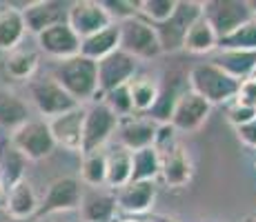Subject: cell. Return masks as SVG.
<instances>
[{"mask_svg": "<svg viewBox=\"0 0 256 222\" xmlns=\"http://www.w3.org/2000/svg\"><path fill=\"white\" fill-rule=\"evenodd\" d=\"M52 76L56 78L58 85L65 89L78 105H82L85 100H92V102L102 100V93L98 91L96 62L80 56V53L74 58H67V60H58L56 71Z\"/></svg>", "mask_w": 256, "mask_h": 222, "instance_id": "cell-1", "label": "cell"}, {"mask_svg": "<svg viewBox=\"0 0 256 222\" xmlns=\"http://www.w3.org/2000/svg\"><path fill=\"white\" fill-rule=\"evenodd\" d=\"M187 89L198 93L205 102L214 107L234 100L236 91H238V80L230 78L214 62H198L187 73Z\"/></svg>", "mask_w": 256, "mask_h": 222, "instance_id": "cell-2", "label": "cell"}, {"mask_svg": "<svg viewBox=\"0 0 256 222\" xmlns=\"http://www.w3.org/2000/svg\"><path fill=\"white\" fill-rule=\"evenodd\" d=\"M203 16V2L198 0H178L176 2L174 13L170 16V20L163 24H156V38H158L160 51L163 53H174L178 49H183V40L190 31V27L198 18Z\"/></svg>", "mask_w": 256, "mask_h": 222, "instance_id": "cell-3", "label": "cell"}, {"mask_svg": "<svg viewBox=\"0 0 256 222\" xmlns=\"http://www.w3.org/2000/svg\"><path fill=\"white\" fill-rule=\"evenodd\" d=\"M9 147H14L27 162H38L54 154L56 142H54L52 133H49L47 120L29 118L18 129L9 133Z\"/></svg>", "mask_w": 256, "mask_h": 222, "instance_id": "cell-4", "label": "cell"}, {"mask_svg": "<svg viewBox=\"0 0 256 222\" xmlns=\"http://www.w3.org/2000/svg\"><path fill=\"white\" fill-rule=\"evenodd\" d=\"M118 36H120V51H125L134 60H152L163 53L154 24L142 20L140 16L118 22Z\"/></svg>", "mask_w": 256, "mask_h": 222, "instance_id": "cell-5", "label": "cell"}, {"mask_svg": "<svg viewBox=\"0 0 256 222\" xmlns=\"http://www.w3.org/2000/svg\"><path fill=\"white\" fill-rule=\"evenodd\" d=\"M29 98H32V105L36 107V111L42 116V120L56 118L60 113L74 109V107H78V102L58 85V80L52 73L36 76L29 80Z\"/></svg>", "mask_w": 256, "mask_h": 222, "instance_id": "cell-6", "label": "cell"}, {"mask_svg": "<svg viewBox=\"0 0 256 222\" xmlns=\"http://www.w3.org/2000/svg\"><path fill=\"white\" fill-rule=\"evenodd\" d=\"M203 18L220 40L243 22L252 20V9L248 0H208L203 2Z\"/></svg>", "mask_w": 256, "mask_h": 222, "instance_id": "cell-7", "label": "cell"}, {"mask_svg": "<svg viewBox=\"0 0 256 222\" xmlns=\"http://www.w3.org/2000/svg\"><path fill=\"white\" fill-rule=\"evenodd\" d=\"M118 118L102 102L85 107V125H82V154L105 149V145L116 136Z\"/></svg>", "mask_w": 256, "mask_h": 222, "instance_id": "cell-8", "label": "cell"}, {"mask_svg": "<svg viewBox=\"0 0 256 222\" xmlns=\"http://www.w3.org/2000/svg\"><path fill=\"white\" fill-rule=\"evenodd\" d=\"M82 194L85 191H82V185L78 178H72V176L56 178L54 182H49L45 198L40 200V207H38V216L45 218V216H52V214L76 211L80 207Z\"/></svg>", "mask_w": 256, "mask_h": 222, "instance_id": "cell-9", "label": "cell"}, {"mask_svg": "<svg viewBox=\"0 0 256 222\" xmlns=\"http://www.w3.org/2000/svg\"><path fill=\"white\" fill-rule=\"evenodd\" d=\"M65 22L70 24L72 31L76 33L80 40L102 31V29L110 27V24H114L112 18L107 16V11L102 9L100 0H78V2H72L70 9H67Z\"/></svg>", "mask_w": 256, "mask_h": 222, "instance_id": "cell-10", "label": "cell"}, {"mask_svg": "<svg viewBox=\"0 0 256 222\" xmlns=\"http://www.w3.org/2000/svg\"><path fill=\"white\" fill-rule=\"evenodd\" d=\"M82 125H85V107L82 105L47 120L49 133H52L56 147H62L72 154H82Z\"/></svg>", "mask_w": 256, "mask_h": 222, "instance_id": "cell-11", "label": "cell"}, {"mask_svg": "<svg viewBox=\"0 0 256 222\" xmlns=\"http://www.w3.org/2000/svg\"><path fill=\"white\" fill-rule=\"evenodd\" d=\"M210 113H212L210 102H205L198 93L185 89V91L180 93L178 102H176L174 111H172L170 125L174 127V131L194 133V131H198L205 122H208Z\"/></svg>", "mask_w": 256, "mask_h": 222, "instance_id": "cell-12", "label": "cell"}, {"mask_svg": "<svg viewBox=\"0 0 256 222\" xmlns=\"http://www.w3.org/2000/svg\"><path fill=\"white\" fill-rule=\"evenodd\" d=\"M96 67H98V91L100 93H107L122 85H130L134 80V76L138 73V60H134L120 49L114 51L112 56L98 60Z\"/></svg>", "mask_w": 256, "mask_h": 222, "instance_id": "cell-13", "label": "cell"}, {"mask_svg": "<svg viewBox=\"0 0 256 222\" xmlns=\"http://www.w3.org/2000/svg\"><path fill=\"white\" fill-rule=\"evenodd\" d=\"M160 154V178L167 187L183 189L194 178V162H192L190 151L180 142H174Z\"/></svg>", "mask_w": 256, "mask_h": 222, "instance_id": "cell-14", "label": "cell"}, {"mask_svg": "<svg viewBox=\"0 0 256 222\" xmlns=\"http://www.w3.org/2000/svg\"><path fill=\"white\" fill-rule=\"evenodd\" d=\"M36 44L45 56L54 60H67L80 53V38L72 31L67 22H58L36 36Z\"/></svg>", "mask_w": 256, "mask_h": 222, "instance_id": "cell-15", "label": "cell"}, {"mask_svg": "<svg viewBox=\"0 0 256 222\" xmlns=\"http://www.w3.org/2000/svg\"><path fill=\"white\" fill-rule=\"evenodd\" d=\"M156 122L150 120V118H125V120L118 122V129H116V136H118V142L122 149H127L130 154L134 151H140V149H147V147H154V140H156Z\"/></svg>", "mask_w": 256, "mask_h": 222, "instance_id": "cell-16", "label": "cell"}, {"mask_svg": "<svg viewBox=\"0 0 256 222\" xmlns=\"http://www.w3.org/2000/svg\"><path fill=\"white\" fill-rule=\"evenodd\" d=\"M67 9L70 4L54 2V0H38V2H27L22 9V20L27 31H32L34 36L42 33L45 29L54 27L58 22L67 20Z\"/></svg>", "mask_w": 256, "mask_h": 222, "instance_id": "cell-17", "label": "cell"}, {"mask_svg": "<svg viewBox=\"0 0 256 222\" xmlns=\"http://www.w3.org/2000/svg\"><path fill=\"white\" fill-rule=\"evenodd\" d=\"M156 182H130L122 189L114 191L118 211H125L132 216H140L154 207L156 202Z\"/></svg>", "mask_w": 256, "mask_h": 222, "instance_id": "cell-18", "label": "cell"}, {"mask_svg": "<svg viewBox=\"0 0 256 222\" xmlns=\"http://www.w3.org/2000/svg\"><path fill=\"white\" fill-rule=\"evenodd\" d=\"M80 218L82 222H116L118 205L116 196L110 189H92L82 194L80 200Z\"/></svg>", "mask_w": 256, "mask_h": 222, "instance_id": "cell-19", "label": "cell"}, {"mask_svg": "<svg viewBox=\"0 0 256 222\" xmlns=\"http://www.w3.org/2000/svg\"><path fill=\"white\" fill-rule=\"evenodd\" d=\"M40 200L36 196V189L29 180H20L18 185H14L4 200V211L14 222H24L38 214Z\"/></svg>", "mask_w": 256, "mask_h": 222, "instance_id": "cell-20", "label": "cell"}, {"mask_svg": "<svg viewBox=\"0 0 256 222\" xmlns=\"http://www.w3.org/2000/svg\"><path fill=\"white\" fill-rule=\"evenodd\" d=\"M120 49V36H118V24H110L102 31L94 33L90 38L80 40V56L90 58V60L98 62L102 58L112 56L114 51Z\"/></svg>", "mask_w": 256, "mask_h": 222, "instance_id": "cell-21", "label": "cell"}, {"mask_svg": "<svg viewBox=\"0 0 256 222\" xmlns=\"http://www.w3.org/2000/svg\"><path fill=\"white\" fill-rule=\"evenodd\" d=\"M27 27L22 20V11L14 4H7L0 9V51H14L22 42Z\"/></svg>", "mask_w": 256, "mask_h": 222, "instance_id": "cell-22", "label": "cell"}, {"mask_svg": "<svg viewBox=\"0 0 256 222\" xmlns=\"http://www.w3.org/2000/svg\"><path fill=\"white\" fill-rule=\"evenodd\" d=\"M132 182V154L122 149L120 145H114L107 151V180L105 189L118 191Z\"/></svg>", "mask_w": 256, "mask_h": 222, "instance_id": "cell-23", "label": "cell"}, {"mask_svg": "<svg viewBox=\"0 0 256 222\" xmlns=\"http://www.w3.org/2000/svg\"><path fill=\"white\" fill-rule=\"evenodd\" d=\"M27 120H29L27 102L16 91H12L7 87H0V129L14 131Z\"/></svg>", "mask_w": 256, "mask_h": 222, "instance_id": "cell-24", "label": "cell"}, {"mask_svg": "<svg viewBox=\"0 0 256 222\" xmlns=\"http://www.w3.org/2000/svg\"><path fill=\"white\" fill-rule=\"evenodd\" d=\"M187 89V78L185 80H172V82H160V91L156 98L154 107L150 111V120H154L156 125H170L172 111H174L176 102H178L180 93Z\"/></svg>", "mask_w": 256, "mask_h": 222, "instance_id": "cell-25", "label": "cell"}, {"mask_svg": "<svg viewBox=\"0 0 256 222\" xmlns=\"http://www.w3.org/2000/svg\"><path fill=\"white\" fill-rule=\"evenodd\" d=\"M216 67L223 69L234 80H245L256 69V51H218L214 60Z\"/></svg>", "mask_w": 256, "mask_h": 222, "instance_id": "cell-26", "label": "cell"}, {"mask_svg": "<svg viewBox=\"0 0 256 222\" xmlns=\"http://www.w3.org/2000/svg\"><path fill=\"white\" fill-rule=\"evenodd\" d=\"M216 47H218V38H216L214 29L200 16L198 20L190 27V31H187V36L183 40V49L187 53H194V56H205V53L214 51Z\"/></svg>", "mask_w": 256, "mask_h": 222, "instance_id": "cell-27", "label": "cell"}, {"mask_svg": "<svg viewBox=\"0 0 256 222\" xmlns=\"http://www.w3.org/2000/svg\"><path fill=\"white\" fill-rule=\"evenodd\" d=\"M80 185H87L90 189H105L107 180V151H92L82 154L80 162Z\"/></svg>", "mask_w": 256, "mask_h": 222, "instance_id": "cell-28", "label": "cell"}, {"mask_svg": "<svg viewBox=\"0 0 256 222\" xmlns=\"http://www.w3.org/2000/svg\"><path fill=\"white\" fill-rule=\"evenodd\" d=\"M4 71L14 80H32L38 71V53L32 49H14L4 58Z\"/></svg>", "mask_w": 256, "mask_h": 222, "instance_id": "cell-29", "label": "cell"}, {"mask_svg": "<svg viewBox=\"0 0 256 222\" xmlns=\"http://www.w3.org/2000/svg\"><path fill=\"white\" fill-rule=\"evenodd\" d=\"M160 176V154L154 147L132 154V182H156Z\"/></svg>", "mask_w": 256, "mask_h": 222, "instance_id": "cell-30", "label": "cell"}, {"mask_svg": "<svg viewBox=\"0 0 256 222\" xmlns=\"http://www.w3.org/2000/svg\"><path fill=\"white\" fill-rule=\"evenodd\" d=\"M127 89H130V98H132V105H134V111L147 113L154 107L156 98H158L160 82L150 76H134V80L127 85Z\"/></svg>", "mask_w": 256, "mask_h": 222, "instance_id": "cell-31", "label": "cell"}, {"mask_svg": "<svg viewBox=\"0 0 256 222\" xmlns=\"http://www.w3.org/2000/svg\"><path fill=\"white\" fill-rule=\"evenodd\" d=\"M218 51H256V22L254 18L234 29L230 36L218 40Z\"/></svg>", "mask_w": 256, "mask_h": 222, "instance_id": "cell-32", "label": "cell"}, {"mask_svg": "<svg viewBox=\"0 0 256 222\" xmlns=\"http://www.w3.org/2000/svg\"><path fill=\"white\" fill-rule=\"evenodd\" d=\"M24 167H27V160L14 147H7L2 151V156H0V178L9 189L24 180Z\"/></svg>", "mask_w": 256, "mask_h": 222, "instance_id": "cell-33", "label": "cell"}, {"mask_svg": "<svg viewBox=\"0 0 256 222\" xmlns=\"http://www.w3.org/2000/svg\"><path fill=\"white\" fill-rule=\"evenodd\" d=\"M176 2L178 0H140L138 2V16L150 24H163L170 20V16L174 13Z\"/></svg>", "mask_w": 256, "mask_h": 222, "instance_id": "cell-34", "label": "cell"}, {"mask_svg": "<svg viewBox=\"0 0 256 222\" xmlns=\"http://www.w3.org/2000/svg\"><path fill=\"white\" fill-rule=\"evenodd\" d=\"M102 105L107 107L118 120H125V118H132L134 116V105H132V98H130V89L127 85L122 87H116L112 91L102 93Z\"/></svg>", "mask_w": 256, "mask_h": 222, "instance_id": "cell-35", "label": "cell"}, {"mask_svg": "<svg viewBox=\"0 0 256 222\" xmlns=\"http://www.w3.org/2000/svg\"><path fill=\"white\" fill-rule=\"evenodd\" d=\"M100 4L114 24L138 16V2L134 0H100Z\"/></svg>", "mask_w": 256, "mask_h": 222, "instance_id": "cell-36", "label": "cell"}, {"mask_svg": "<svg viewBox=\"0 0 256 222\" xmlns=\"http://www.w3.org/2000/svg\"><path fill=\"white\" fill-rule=\"evenodd\" d=\"M256 118V109H252V107H245V105H240V102H236L232 100V105H230V109H228V120H230V125L234 127H243V125H248V122H252Z\"/></svg>", "mask_w": 256, "mask_h": 222, "instance_id": "cell-37", "label": "cell"}, {"mask_svg": "<svg viewBox=\"0 0 256 222\" xmlns=\"http://www.w3.org/2000/svg\"><path fill=\"white\" fill-rule=\"evenodd\" d=\"M234 100L256 109V78H245V80L238 82V91H236Z\"/></svg>", "mask_w": 256, "mask_h": 222, "instance_id": "cell-38", "label": "cell"}, {"mask_svg": "<svg viewBox=\"0 0 256 222\" xmlns=\"http://www.w3.org/2000/svg\"><path fill=\"white\" fill-rule=\"evenodd\" d=\"M236 138H238L240 142H243L245 147H250V149H256V118L252 122H248V125L243 127H236Z\"/></svg>", "mask_w": 256, "mask_h": 222, "instance_id": "cell-39", "label": "cell"}, {"mask_svg": "<svg viewBox=\"0 0 256 222\" xmlns=\"http://www.w3.org/2000/svg\"><path fill=\"white\" fill-rule=\"evenodd\" d=\"M7 194H9V187L2 182L0 178V209H4V200H7Z\"/></svg>", "mask_w": 256, "mask_h": 222, "instance_id": "cell-40", "label": "cell"}, {"mask_svg": "<svg viewBox=\"0 0 256 222\" xmlns=\"http://www.w3.org/2000/svg\"><path fill=\"white\" fill-rule=\"evenodd\" d=\"M0 222H12V218L7 216V211L4 209H0Z\"/></svg>", "mask_w": 256, "mask_h": 222, "instance_id": "cell-41", "label": "cell"}, {"mask_svg": "<svg viewBox=\"0 0 256 222\" xmlns=\"http://www.w3.org/2000/svg\"><path fill=\"white\" fill-rule=\"evenodd\" d=\"M250 9H252V18H254V22H256V2H250Z\"/></svg>", "mask_w": 256, "mask_h": 222, "instance_id": "cell-42", "label": "cell"}, {"mask_svg": "<svg viewBox=\"0 0 256 222\" xmlns=\"http://www.w3.org/2000/svg\"><path fill=\"white\" fill-rule=\"evenodd\" d=\"M240 222H256V216H245Z\"/></svg>", "mask_w": 256, "mask_h": 222, "instance_id": "cell-43", "label": "cell"}, {"mask_svg": "<svg viewBox=\"0 0 256 222\" xmlns=\"http://www.w3.org/2000/svg\"><path fill=\"white\" fill-rule=\"evenodd\" d=\"M36 222H47V220H45V218H38V220H36Z\"/></svg>", "mask_w": 256, "mask_h": 222, "instance_id": "cell-44", "label": "cell"}, {"mask_svg": "<svg viewBox=\"0 0 256 222\" xmlns=\"http://www.w3.org/2000/svg\"><path fill=\"white\" fill-rule=\"evenodd\" d=\"M250 78H256V69H254V73H252V76H250Z\"/></svg>", "mask_w": 256, "mask_h": 222, "instance_id": "cell-45", "label": "cell"}, {"mask_svg": "<svg viewBox=\"0 0 256 222\" xmlns=\"http://www.w3.org/2000/svg\"><path fill=\"white\" fill-rule=\"evenodd\" d=\"M254 167H256V162H254Z\"/></svg>", "mask_w": 256, "mask_h": 222, "instance_id": "cell-46", "label": "cell"}]
</instances>
